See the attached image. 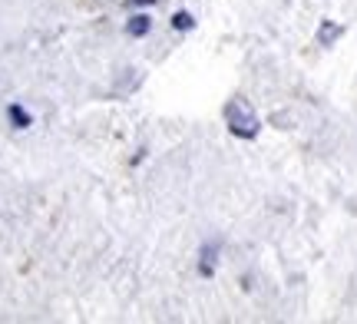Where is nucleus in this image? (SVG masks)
<instances>
[{"instance_id":"obj_3","label":"nucleus","mask_w":357,"mask_h":324,"mask_svg":"<svg viewBox=\"0 0 357 324\" xmlns=\"http://www.w3.org/2000/svg\"><path fill=\"white\" fill-rule=\"evenodd\" d=\"M149 30H153V17H149V13H136V17H129L126 20V33L129 37H146V33H149Z\"/></svg>"},{"instance_id":"obj_5","label":"nucleus","mask_w":357,"mask_h":324,"mask_svg":"<svg viewBox=\"0 0 357 324\" xmlns=\"http://www.w3.org/2000/svg\"><path fill=\"white\" fill-rule=\"evenodd\" d=\"M341 33H344V30H341L337 24L324 20V24H321V30H318V43H321V47H331V43H337V37H341Z\"/></svg>"},{"instance_id":"obj_6","label":"nucleus","mask_w":357,"mask_h":324,"mask_svg":"<svg viewBox=\"0 0 357 324\" xmlns=\"http://www.w3.org/2000/svg\"><path fill=\"white\" fill-rule=\"evenodd\" d=\"M192 26H195V17H192L189 10H178L176 17H172V30H178V33H189Z\"/></svg>"},{"instance_id":"obj_2","label":"nucleus","mask_w":357,"mask_h":324,"mask_svg":"<svg viewBox=\"0 0 357 324\" xmlns=\"http://www.w3.org/2000/svg\"><path fill=\"white\" fill-rule=\"evenodd\" d=\"M218 242H205L202 245V252H199V275H205V278H208V275L215 272V261H218Z\"/></svg>"},{"instance_id":"obj_4","label":"nucleus","mask_w":357,"mask_h":324,"mask_svg":"<svg viewBox=\"0 0 357 324\" xmlns=\"http://www.w3.org/2000/svg\"><path fill=\"white\" fill-rule=\"evenodd\" d=\"M7 119H10L17 130H26V126H33V116H30V113H26L20 103H10V106H7Z\"/></svg>"},{"instance_id":"obj_7","label":"nucleus","mask_w":357,"mask_h":324,"mask_svg":"<svg viewBox=\"0 0 357 324\" xmlns=\"http://www.w3.org/2000/svg\"><path fill=\"white\" fill-rule=\"evenodd\" d=\"M129 7H155V3H159V0H126Z\"/></svg>"},{"instance_id":"obj_1","label":"nucleus","mask_w":357,"mask_h":324,"mask_svg":"<svg viewBox=\"0 0 357 324\" xmlns=\"http://www.w3.org/2000/svg\"><path fill=\"white\" fill-rule=\"evenodd\" d=\"M225 126L235 139H258V132H261V119L258 113L252 109V103L245 100V96H231L229 103H225Z\"/></svg>"}]
</instances>
